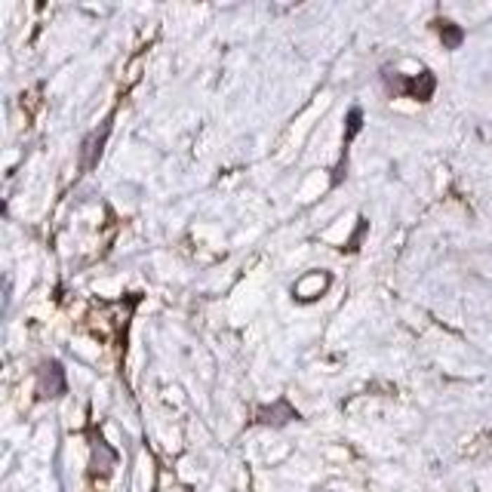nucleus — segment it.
<instances>
[{"label": "nucleus", "mask_w": 492, "mask_h": 492, "mask_svg": "<svg viewBox=\"0 0 492 492\" xmlns=\"http://www.w3.org/2000/svg\"><path fill=\"white\" fill-rule=\"evenodd\" d=\"M108 133H111V126L105 124V126H102V133H93L90 139L84 142V169H93L95 164H99V157H102V145H105V139H108Z\"/></svg>", "instance_id": "nucleus-2"}, {"label": "nucleus", "mask_w": 492, "mask_h": 492, "mask_svg": "<svg viewBox=\"0 0 492 492\" xmlns=\"http://www.w3.org/2000/svg\"><path fill=\"white\" fill-rule=\"evenodd\" d=\"M326 284H329V280L326 277H317V274H314V277H308V280H302V284H298V295H302V298H314V295H317V293H314V289H326Z\"/></svg>", "instance_id": "nucleus-5"}, {"label": "nucleus", "mask_w": 492, "mask_h": 492, "mask_svg": "<svg viewBox=\"0 0 492 492\" xmlns=\"http://www.w3.org/2000/svg\"><path fill=\"white\" fill-rule=\"evenodd\" d=\"M262 422H268V425H284V422H289V418H298V413L293 406H289L286 400H277L274 406H268V409H262Z\"/></svg>", "instance_id": "nucleus-3"}, {"label": "nucleus", "mask_w": 492, "mask_h": 492, "mask_svg": "<svg viewBox=\"0 0 492 492\" xmlns=\"http://www.w3.org/2000/svg\"><path fill=\"white\" fill-rule=\"evenodd\" d=\"M360 126H363V111L360 108H351L348 111V133H345V145H348L354 135L360 133Z\"/></svg>", "instance_id": "nucleus-7"}, {"label": "nucleus", "mask_w": 492, "mask_h": 492, "mask_svg": "<svg viewBox=\"0 0 492 492\" xmlns=\"http://www.w3.org/2000/svg\"><path fill=\"white\" fill-rule=\"evenodd\" d=\"M406 93L413 95V99H431V93H434V77H431V74H422V77L409 80V84H406Z\"/></svg>", "instance_id": "nucleus-4"}, {"label": "nucleus", "mask_w": 492, "mask_h": 492, "mask_svg": "<svg viewBox=\"0 0 492 492\" xmlns=\"http://www.w3.org/2000/svg\"><path fill=\"white\" fill-rule=\"evenodd\" d=\"M440 34H443V44H446L449 50H456V46L462 44V31H458L453 22H440Z\"/></svg>", "instance_id": "nucleus-6"}, {"label": "nucleus", "mask_w": 492, "mask_h": 492, "mask_svg": "<svg viewBox=\"0 0 492 492\" xmlns=\"http://www.w3.org/2000/svg\"><path fill=\"white\" fill-rule=\"evenodd\" d=\"M65 391V373H62L59 363H44L40 366V394L44 397H59Z\"/></svg>", "instance_id": "nucleus-1"}]
</instances>
